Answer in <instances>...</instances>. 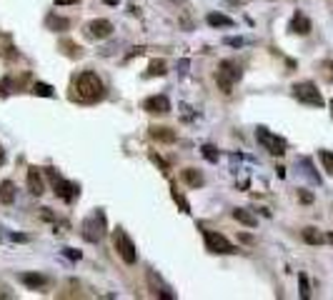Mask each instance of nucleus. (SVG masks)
I'll list each match as a JSON object with an SVG mask.
<instances>
[{"instance_id":"obj_22","label":"nucleus","mask_w":333,"mask_h":300,"mask_svg":"<svg viewBox=\"0 0 333 300\" xmlns=\"http://www.w3.org/2000/svg\"><path fill=\"white\" fill-rule=\"evenodd\" d=\"M171 195H173V200H176V205L181 208V213H191V205H188V200H186V198H183V195L178 193V185H176V183L171 185Z\"/></svg>"},{"instance_id":"obj_26","label":"nucleus","mask_w":333,"mask_h":300,"mask_svg":"<svg viewBox=\"0 0 333 300\" xmlns=\"http://www.w3.org/2000/svg\"><path fill=\"white\" fill-rule=\"evenodd\" d=\"M200 153H203V158H205V160H210V163H218V158H220V153L213 148V145H203Z\"/></svg>"},{"instance_id":"obj_5","label":"nucleus","mask_w":333,"mask_h":300,"mask_svg":"<svg viewBox=\"0 0 333 300\" xmlns=\"http://www.w3.org/2000/svg\"><path fill=\"white\" fill-rule=\"evenodd\" d=\"M113 245H116V250H118V255L128 263V265H133L135 260H138V250H135V243L131 240V235L123 230V228H118L116 233H113Z\"/></svg>"},{"instance_id":"obj_30","label":"nucleus","mask_w":333,"mask_h":300,"mask_svg":"<svg viewBox=\"0 0 333 300\" xmlns=\"http://www.w3.org/2000/svg\"><path fill=\"white\" fill-rule=\"evenodd\" d=\"M150 160H153V163H155V165H158V168H160L163 173H168V170H171V168H168V163H165V160H163L160 155H155V153H150Z\"/></svg>"},{"instance_id":"obj_39","label":"nucleus","mask_w":333,"mask_h":300,"mask_svg":"<svg viewBox=\"0 0 333 300\" xmlns=\"http://www.w3.org/2000/svg\"><path fill=\"white\" fill-rule=\"evenodd\" d=\"M116 3H118V0H105V5H116Z\"/></svg>"},{"instance_id":"obj_33","label":"nucleus","mask_w":333,"mask_h":300,"mask_svg":"<svg viewBox=\"0 0 333 300\" xmlns=\"http://www.w3.org/2000/svg\"><path fill=\"white\" fill-rule=\"evenodd\" d=\"M226 45H231V48H241V45H246V40H243V38H226Z\"/></svg>"},{"instance_id":"obj_19","label":"nucleus","mask_w":333,"mask_h":300,"mask_svg":"<svg viewBox=\"0 0 333 300\" xmlns=\"http://www.w3.org/2000/svg\"><path fill=\"white\" fill-rule=\"evenodd\" d=\"M0 203H5V205H13L15 203V185L10 180H3L0 183Z\"/></svg>"},{"instance_id":"obj_17","label":"nucleus","mask_w":333,"mask_h":300,"mask_svg":"<svg viewBox=\"0 0 333 300\" xmlns=\"http://www.w3.org/2000/svg\"><path fill=\"white\" fill-rule=\"evenodd\" d=\"M205 23H208L210 28H233V25H236V20L228 18V15H223V13H208Z\"/></svg>"},{"instance_id":"obj_27","label":"nucleus","mask_w":333,"mask_h":300,"mask_svg":"<svg viewBox=\"0 0 333 300\" xmlns=\"http://www.w3.org/2000/svg\"><path fill=\"white\" fill-rule=\"evenodd\" d=\"M298 283H301V298H311V285H308V278H306V275H303V273H301V275H298Z\"/></svg>"},{"instance_id":"obj_34","label":"nucleus","mask_w":333,"mask_h":300,"mask_svg":"<svg viewBox=\"0 0 333 300\" xmlns=\"http://www.w3.org/2000/svg\"><path fill=\"white\" fill-rule=\"evenodd\" d=\"M301 200H303V203H313V195H311V193H301Z\"/></svg>"},{"instance_id":"obj_35","label":"nucleus","mask_w":333,"mask_h":300,"mask_svg":"<svg viewBox=\"0 0 333 300\" xmlns=\"http://www.w3.org/2000/svg\"><path fill=\"white\" fill-rule=\"evenodd\" d=\"M10 238H13V240H20V243H25V240H28V238H25V235H18V233H13V235H10Z\"/></svg>"},{"instance_id":"obj_4","label":"nucleus","mask_w":333,"mask_h":300,"mask_svg":"<svg viewBox=\"0 0 333 300\" xmlns=\"http://www.w3.org/2000/svg\"><path fill=\"white\" fill-rule=\"evenodd\" d=\"M45 175H48V180H50V185H53V190H56V195L58 198H63L66 203H70L78 193H80V188L78 185H73V183H68L66 178L56 170V168H45Z\"/></svg>"},{"instance_id":"obj_41","label":"nucleus","mask_w":333,"mask_h":300,"mask_svg":"<svg viewBox=\"0 0 333 300\" xmlns=\"http://www.w3.org/2000/svg\"><path fill=\"white\" fill-rule=\"evenodd\" d=\"M176 3H186V0H176Z\"/></svg>"},{"instance_id":"obj_3","label":"nucleus","mask_w":333,"mask_h":300,"mask_svg":"<svg viewBox=\"0 0 333 300\" xmlns=\"http://www.w3.org/2000/svg\"><path fill=\"white\" fill-rule=\"evenodd\" d=\"M80 233H83V238H85L88 243L103 240V235H105V213L98 210V213L88 215V218L83 220V225H80Z\"/></svg>"},{"instance_id":"obj_15","label":"nucleus","mask_w":333,"mask_h":300,"mask_svg":"<svg viewBox=\"0 0 333 300\" xmlns=\"http://www.w3.org/2000/svg\"><path fill=\"white\" fill-rule=\"evenodd\" d=\"M150 138L158 143H176V130L165 128V125H153L150 128Z\"/></svg>"},{"instance_id":"obj_36","label":"nucleus","mask_w":333,"mask_h":300,"mask_svg":"<svg viewBox=\"0 0 333 300\" xmlns=\"http://www.w3.org/2000/svg\"><path fill=\"white\" fill-rule=\"evenodd\" d=\"M73 3H78V0H56V5H73Z\"/></svg>"},{"instance_id":"obj_18","label":"nucleus","mask_w":333,"mask_h":300,"mask_svg":"<svg viewBox=\"0 0 333 300\" xmlns=\"http://www.w3.org/2000/svg\"><path fill=\"white\" fill-rule=\"evenodd\" d=\"M233 218H236L238 223H243L246 228H256V225H258V218H256L251 210H246V208H236V210H233Z\"/></svg>"},{"instance_id":"obj_29","label":"nucleus","mask_w":333,"mask_h":300,"mask_svg":"<svg viewBox=\"0 0 333 300\" xmlns=\"http://www.w3.org/2000/svg\"><path fill=\"white\" fill-rule=\"evenodd\" d=\"M321 70H323V78H326L328 83H333V63H331V60L321 63Z\"/></svg>"},{"instance_id":"obj_23","label":"nucleus","mask_w":333,"mask_h":300,"mask_svg":"<svg viewBox=\"0 0 333 300\" xmlns=\"http://www.w3.org/2000/svg\"><path fill=\"white\" fill-rule=\"evenodd\" d=\"M165 73H168V65H165V60H153V63L148 65V78L165 75Z\"/></svg>"},{"instance_id":"obj_14","label":"nucleus","mask_w":333,"mask_h":300,"mask_svg":"<svg viewBox=\"0 0 333 300\" xmlns=\"http://www.w3.org/2000/svg\"><path fill=\"white\" fill-rule=\"evenodd\" d=\"M288 30H291V33H298V35H308V33H311V20H308L303 13H296V15L291 18Z\"/></svg>"},{"instance_id":"obj_20","label":"nucleus","mask_w":333,"mask_h":300,"mask_svg":"<svg viewBox=\"0 0 333 300\" xmlns=\"http://www.w3.org/2000/svg\"><path fill=\"white\" fill-rule=\"evenodd\" d=\"M301 235H303V240H306L308 245H321V243H326V235H321L316 228H306Z\"/></svg>"},{"instance_id":"obj_25","label":"nucleus","mask_w":333,"mask_h":300,"mask_svg":"<svg viewBox=\"0 0 333 300\" xmlns=\"http://www.w3.org/2000/svg\"><path fill=\"white\" fill-rule=\"evenodd\" d=\"M33 93H35V95H43V98H53V95H56L53 88H50L48 83H35V85H33Z\"/></svg>"},{"instance_id":"obj_37","label":"nucleus","mask_w":333,"mask_h":300,"mask_svg":"<svg viewBox=\"0 0 333 300\" xmlns=\"http://www.w3.org/2000/svg\"><path fill=\"white\" fill-rule=\"evenodd\" d=\"M326 240H328V243L333 245V233H328V235H326Z\"/></svg>"},{"instance_id":"obj_10","label":"nucleus","mask_w":333,"mask_h":300,"mask_svg":"<svg viewBox=\"0 0 333 300\" xmlns=\"http://www.w3.org/2000/svg\"><path fill=\"white\" fill-rule=\"evenodd\" d=\"M148 285H150V293H153L155 298H163V300H173V298H176V295L171 293V288H168V285H165V283H163V280L153 273V270L148 273Z\"/></svg>"},{"instance_id":"obj_28","label":"nucleus","mask_w":333,"mask_h":300,"mask_svg":"<svg viewBox=\"0 0 333 300\" xmlns=\"http://www.w3.org/2000/svg\"><path fill=\"white\" fill-rule=\"evenodd\" d=\"M63 48H68V55H70V58H80V55H83V50H80L78 45H73L70 40H66V43H63Z\"/></svg>"},{"instance_id":"obj_11","label":"nucleus","mask_w":333,"mask_h":300,"mask_svg":"<svg viewBox=\"0 0 333 300\" xmlns=\"http://www.w3.org/2000/svg\"><path fill=\"white\" fill-rule=\"evenodd\" d=\"M110 33H113V23H110V20L98 18V20H90V23H88V35H90V38L103 40V38H108Z\"/></svg>"},{"instance_id":"obj_1","label":"nucleus","mask_w":333,"mask_h":300,"mask_svg":"<svg viewBox=\"0 0 333 300\" xmlns=\"http://www.w3.org/2000/svg\"><path fill=\"white\" fill-rule=\"evenodd\" d=\"M73 88H75V95H78L83 103H95V100H100V98L105 95L103 80H100L95 73H90V70H85V73L78 75Z\"/></svg>"},{"instance_id":"obj_31","label":"nucleus","mask_w":333,"mask_h":300,"mask_svg":"<svg viewBox=\"0 0 333 300\" xmlns=\"http://www.w3.org/2000/svg\"><path fill=\"white\" fill-rule=\"evenodd\" d=\"M301 163H303V168L308 170V175H311V180H313V183H321V178H318V175L313 173V165H311V160H308V158H303Z\"/></svg>"},{"instance_id":"obj_38","label":"nucleus","mask_w":333,"mask_h":300,"mask_svg":"<svg viewBox=\"0 0 333 300\" xmlns=\"http://www.w3.org/2000/svg\"><path fill=\"white\" fill-rule=\"evenodd\" d=\"M3 160H5V153H3V148H0V165H3Z\"/></svg>"},{"instance_id":"obj_6","label":"nucleus","mask_w":333,"mask_h":300,"mask_svg":"<svg viewBox=\"0 0 333 300\" xmlns=\"http://www.w3.org/2000/svg\"><path fill=\"white\" fill-rule=\"evenodd\" d=\"M203 238H205V250L210 253H218V255H231V253H238V248L220 233H213V230H203Z\"/></svg>"},{"instance_id":"obj_16","label":"nucleus","mask_w":333,"mask_h":300,"mask_svg":"<svg viewBox=\"0 0 333 300\" xmlns=\"http://www.w3.org/2000/svg\"><path fill=\"white\" fill-rule=\"evenodd\" d=\"M181 178H183V183H186V185H191V188H203V183H205L203 173L196 170V168H186V170L181 173Z\"/></svg>"},{"instance_id":"obj_7","label":"nucleus","mask_w":333,"mask_h":300,"mask_svg":"<svg viewBox=\"0 0 333 300\" xmlns=\"http://www.w3.org/2000/svg\"><path fill=\"white\" fill-rule=\"evenodd\" d=\"M293 95H296V100H301L306 105H316V108L323 105V95H321V90L313 83H296L293 85Z\"/></svg>"},{"instance_id":"obj_40","label":"nucleus","mask_w":333,"mask_h":300,"mask_svg":"<svg viewBox=\"0 0 333 300\" xmlns=\"http://www.w3.org/2000/svg\"><path fill=\"white\" fill-rule=\"evenodd\" d=\"M331 115H333V100H331Z\"/></svg>"},{"instance_id":"obj_12","label":"nucleus","mask_w":333,"mask_h":300,"mask_svg":"<svg viewBox=\"0 0 333 300\" xmlns=\"http://www.w3.org/2000/svg\"><path fill=\"white\" fill-rule=\"evenodd\" d=\"M28 190L33 195H43L45 193V185H43V175L38 168H28Z\"/></svg>"},{"instance_id":"obj_32","label":"nucleus","mask_w":333,"mask_h":300,"mask_svg":"<svg viewBox=\"0 0 333 300\" xmlns=\"http://www.w3.org/2000/svg\"><path fill=\"white\" fill-rule=\"evenodd\" d=\"M63 255H66L68 260H80V250H73V248H66Z\"/></svg>"},{"instance_id":"obj_13","label":"nucleus","mask_w":333,"mask_h":300,"mask_svg":"<svg viewBox=\"0 0 333 300\" xmlns=\"http://www.w3.org/2000/svg\"><path fill=\"white\" fill-rule=\"evenodd\" d=\"M20 283L30 290H40V288L48 285V278L40 275V273H20Z\"/></svg>"},{"instance_id":"obj_21","label":"nucleus","mask_w":333,"mask_h":300,"mask_svg":"<svg viewBox=\"0 0 333 300\" xmlns=\"http://www.w3.org/2000/svg\"><path fill=\"white\" fill-rule=\"evenodd\" d=\"M45 25H48L50 30H68V25H70V23H68L66 18H58V15H53V13H50V15L45 18Z\"/></svg>"},{"instance_id":"obj_2","label":"nucleus","mask_w":333,"mask_h":300,"mask_svg":"<svg viewBox=\"0 0 333 300\" xmlns=\"http://www.w3.org/2000/svg\"><path fill=\"white\" fill-rule=\"evenodd\" d=\"M238 80H241V65H238L236 60H223V63L218 65L215 83H218V88H220L223 93H231L233 85H236Z\"/></svg>"},{"instance_id":"obj_24","label":"nucleus","mask_w":333,"mask_h":300,"mask_svg":"<svg viewBox=\"0 0 333 300\" xmlns=\"http://www.w3.org/2000/svg\"><path fill=\"white\" fill-rule=\"evenodd\" d=\"M318 155H321V163H323V170H326L328 175H333V153H331V150H321Z\"/></svg>"},{"instance_id":"obj_8","label":"nucleus","mask_w":333,"mask_h":300,"mask_svg":"<svg viewBox=\"0 0 333 300\" xmlns=\"http://www.w3.org/2000/svg\"><path fill=\"white\" fill-rule=\"evenodd\" d=\"M256 140H258V143H261V145H263L270 155H283L286 148H288L283 138L273 135V133H270L268 128H263V125H261V128H256Z\"/></svg>"},{"instance_id":"obj_9","label":"nucleus","mask_w":333,"mask_h":300,"mask_svg":"<svg viewBox=\"0 0 333 300\" xmlns=\"http://www.w3.org/2000/svg\"><path fill=\"white\" fill-rule=\"evenodd\" d=\"M143 110L155 113V115H165V113H171V100H168L165 95H153V98H145Z\"/></svg>"}]
</instances>
